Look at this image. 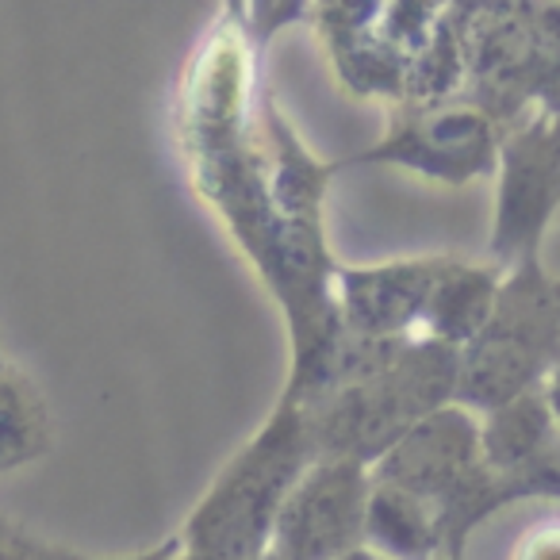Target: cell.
Wrapping results in <instances>:
<instances>
[{
	"instance_id": "cell-15",
	"label": "cell",
	"mask_w": 560,
	"mask_h": 560,
	"mask_svg": "<svg viewBox=\"0 0 560 560\" xmlns=\"http://www.w3.org/2000/svg\"><path fill=\"white\" fill-rule=\"evenodd\" d=\"M55 430H50L47 399L32 381L9 361L0 365V476L35 465L50 453Z\"/></svg>"
},
{
	"instance_id": "cell-8",
	"label": "cell",
	"mask_w": 560,
	"mask_h": 560,
	"mask_svg": "<svg viewBox=\"0 0 560 560\" xmlns=\"http://www.w3.org/2000/svg\"><path fill=\"white\" fill-rule=\"evenodd\" d=\"M365 499L369 468L353 460H312L280 503L269 549L289 560H338L361 545Z\"/></svg>"
},
{
	"instance_id": "cell-20",
	"label": "cell",
	"mask_w": 560,
	"mask_h": 560,
	"mask_svg": "<svg viewBox=\"0 0 560 560\" xmlns=\"http://www.w3.org/2000/svg\"><path fill=\"white\" fill-rule=\"evenodd\" d=\"M514 560H557V529L545 526V529L526 534L518 545V552H514Z\"/></svg>"
},
{
	"instance_id": "cell-2",
	"label": "cell",
	"mask_w": 560,
	"mask_h": 560,
	"mask_svg": "<svg viewBox=\"0 0 560 560\" xmlns=\"http://www.w3.org/2000/svg\"><path fill=\"white\" fill-rule=\"evenodd\" d=\"M465 85L460 104L476 108L495 135L514 131L537 112L557 116L560 93V9L472 0L457 4Z\"/></svg>"
},
{
	"instance_id": "cell-21",
	"label": "cell",
	"mask_w": 560,
	"mask_h": 560,
	"mask_svg": "<svg viewBox=\"0 0 560 560\" xmlns=\"http://www.w3.org/2000/svg\"><path fill=\"white\" fill-rule=\"evenodd\" d=\"M177 537H170V541H162L158 549H147V552H135V557H101V560H173L177 557ZM89 560V557H85Z\"/></svg>"
},
{
	"instance_id": "cell-1",
	"label": "cell",
	"mask_w": 560,
	"mask_h": 560,
	"mask_svg": "<svg viewBox=\"0 0 560 560\" xmlns=\"http://www.w3.org/2000/svg\"><path fill=\"white\" fill-rule=\"evenodd\" d=\"M249 89L254 47L234 24H223L192 62L180 104V139L196 188L231 226L234 242L257 265L277 304L289 315L292 365L307 361L338 327L330 289V249H304L284 234L265 192V154L249 147Z\"/></svg>"
},
{
	"instance_id": "cell-9",
	"label": "cell",
	"mask_w": 560,
	"mask_h": 560,
	"mask_svg": "<svg viewBox=\"0 0 560 560\" xmlns=\"http://www.w3.org/2000/svg\"><path fill=\"white\" fill-rule=\"evenodd\" d=\"M480 465L476 415L457 404H445L422 422H415L381 460H373L369 480L388 483V488L419 499L430 514H438L465 491V483L480 472Z\"/></svg>"
},
{
	"instance_id": "cell-5",
	"label": "cell",
	"mask_w": 560,
	"mask_h": 560,
	"mask_svg": "<svg viewBox=\"0 0 560 560\" xmlns=\"http://www.w3.org/2000/svg\"><path fill=\"white\" fill-rule=\"evenodd\" d=\"M560 296L541 257L499 277L495 304L476 338L457 350L453 404L488 415L557 376Z\"/></svg>"
},
{
	"instance_id": "cell-12",
	"label": "cell",
	"mask_w": 560,
	"mask_h": 560,
	"mask_svg": "<svg viewBox=\"0 0 560 560\" xmlns=\"http://www.w3.org/2000/svg\"><path fill=\"white\" fill-rule=\"evenodd\" d=\"M381 4L376 0H330V4H307V20L319 32L330 55L338 81L353 96H381L388 104L404 101V66L407 58L392 50L373 32Z\"/></svg>"
},
{
	"instance_id": "cell-23",
	"label": "cell",
	"mask_w": 560,
	"mask_h": 560,
	"mask_svg": "<svg viewBox=\"0 0 560 560\" xmlns=\"http://www.w3.org/2000/svg\"><path fill=\"white\" fill-rule=\"evenodd\" d=\"M261 560H289V557H280V552H272V549H269V552H265Z\"/></svg>"
},
{
	"instance_id": "cell-18",
	"label": "cell",
	"mask_w": 560,
	"mask_h": 560,
	"mask_svg": "<svg viewBox=\"0 0 560 560\" xmlns=\"http://www.w3.org/2000/svg\"><path fill=\"white\" fill-rule=\"evenodd\" d=\"M234 12H246V16H238V24L246 27L242 39H246L254 50H261L280 27L296 24V20H307V4H280V0L277 4H238Z\"/></svg>"
},
{
	"instance_id": "cell-17",
	"label": "cell",
	"mask_w": 560,
	"mask_h": 560,
	"mask_svg": "<svg viewBox=\"0 0 560 560\" xmlns=\"http://www.w3.org/2000/svg\"><path fill=\"white\" fill-rule=\"evenodd\" d=\"M438 16H442V4H427V0H396V4H381V16H376L373 32L388 43L399 55H411L430 32H434Z\"/></svg>"
},
{
	"instance_id": "cell-4",
	"label": "cell",
	"mask_w": 560,
	"mask_h": 560,
	"mask_svg": "<svg viewBox=\"0 0 560 560\" xmlns=\"http://www.w3.org/2000/svg\"><path fill=\"white\" fill-rule=\"evenodd\" d=\"M307 465L312 450L300 407L280 396L269 422L257 430L254 442L242 445V453H234L200 506L188 514L173 560H261L269 552L280 503Z\"/></svg>"
},
{
	"instance_id": "cell-24",
	"label": "cell",
	"mask_w": 560,
	"mask_h": 560,
	"mask_svg": "<svg viewBox=\"0 0 560 560\" xmlns=\"http://www.w3.org/2000/svg\"><path fill=\"white\" fill-rule=\"evenodd\" d=\"M0 365H4V353H0Z\"/></svg>"
},
{
	"instance_id": "cell-11",
	"label": "cell",
	"mask_w": 560,
	"mask_h": 560,
	"mask_svg": "<svg viewBox=\"0 0 560 560\" xmlns=\"http://www.w3.org/2000/svg\"><path fill=\"white\" fill-rule=\"evenodd\" d=\"M476 438H480V460L488 472L522 480L537 499H557L560 434L552 381L476 419Z\"/></svg>"
},
{
	"instance_id": "cell-13",
	"label": "cell",
	"mask_w": 560,
	"mask_h": 560,
	"mask_svg": "<svg viewBox=\"0 0 560 560\" xmlns=\"http://www.w3.org/2000/svg\"><path fill=\"white\" fill-rule=\"evenodd\" d=\"M503 272L495 265H468L450 257L445 272L438 277L434 292H430L427 307H422L419 335L430 342H442L450 350H460L476 338V330L488 323L491 304H495V289Z\"/></svg>"
},
{
	"instance_id": "cell-6",
	"label": "cell",
	"mask_w": 560,
	"mask_h": 560,
	"mask_svg": "<svg viewBox=\"0 0 560 560\" xmlns=\"http://www.w3.org/2000/svg\"><path fill=\"white\" fill-rule=\"evenodd\" d=\"M499 135L476 108L450 104H392L388 131L376 147L350 158V165H404L442 185H468L491 177Z\"/></svg>"
},
{
	"instance_id": "cell-3",
	"label": "cell",
	"mask_w": 560,
	"mask_h": 560,
	"mask_svg": "<svg viewBox=\"0 0 560 560\" xmlns=\"http://www.w3.org/2000/svg\"><path fill=\"white\" fill-rule=\"evenodd\" d=\"M457 350L415 338L388 369L300 407L312 460H353L369 468L415 422L453 404Z\"/></svg>"
},
{
	"instance_id": "cell-19",
	"label": "cell",
	"mask_w": 560,
	"mask_h": 560,
	"mask_svg": "<svg viewBox=\"0 0 560 560\" xmlns=\"http://www.w3.org/2000/svg\"><path fill=\"white\" fill-rule=\"evenodd\" d=\"M0 560H85V557L62 549V545L43 541V537H35L32 529L16 526V522L0 518Z\"/></svg>"
},
{
	"instance_id": "cell-16",
	"label": "cell",
	"mask_w": 560,
	"mask_h": 560,
	"mask_svg": "<svg viewBox=\"0 0 560 560\" xmlns=\"http://www.w3.org/2000/svg\"><path fill=\"white\" fill-rule=\"evenodd\" d=\"M465 85V50H460L457 4H442L434 32L407 55L404 104H450Z\"/></svg>"
},
{
	"instance_id": "cell-7",
	"label": "cell",
	"mask_w": 560,
	"mask_h": 560,
	"mask_svg": "<svg viewBox=\"0 0 560 560\" xmlns=\"http://www.w3.org/2000/svg\"><path fill=\"white\" fill-rule=\"evenodd\" d=\"M499 208L491 226V257L506 272L518 261L541 257L545 231L560 200V139L557 116L537 112L514 131L499 135Z\"/></svg>"
},
{
	"instance_id": "cell-10",
	"label": "cell",
	"mask_w": 560,
	"mask_h": 560,
	"mask_svg": "<svg viewBox=\"0 0 560 560\" xmlns=\"http://www.w3.org/2000/svg\"><path fill=\"white\" fill-rule=\"evenodd\" d=\"M445 265L450 257H411V261L369 265V269L335 265L330 289H335L338 315L358 335L415 338L422 307H427Z\"/></svg>"
},
{
	"instance_id": "cell-14",
	"label": "cell",
	"mask_w": 560,
	"mask_h": 560,
	"mask_svg": "<svg viewBox=\"0 0 560 560\" xmlns=\"http://www.w3.org/2000/svg\"><path fill=\"white\" fill-rule=\"evenodd\" d=\"M361 545L384 560H445L438 522L419 499L369 480Z\"/></svg>"
},
{
	"instance_id": "cell-22",
	"label": "cell",
	"mask_w": 560,
	"mask_h": 560,
	"mask_svg": "<svg viewBox=\"0 0 560 560\" xmlns=\"http://www.w3.org/2000/svg\"><path fill=\"white\" fill-rule=\"evenodd\" d=\"M338 560H384V557H376V552H369L365 545H358V549H350V552H342Z\"/></svg>"
}]
</instances>
